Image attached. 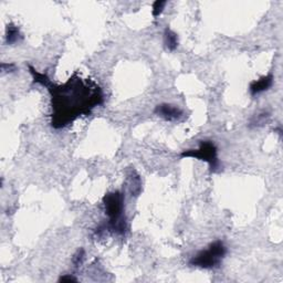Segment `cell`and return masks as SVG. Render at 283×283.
<instances>
[{"mask_svg":"<svg viewBox=\"0 0 283 283\" xmlns=\"http://www.w3.org/2000/svg\"><path fill=\"white\" fill-rule=\"evenodd\" d=\"M154 112H155L156 115L166 121H175L181 119L182 116V111L180 107L167 103L158 104Z\"/></svg>","mask_w":283,"mask_h":283,"instance_id":"5","label":"cell"},{"mask_svg":"<svg viewBox=\"0 0 283 283\" xmlns=\"http://www.w3.org/2000/svg\"><path fill=\"white\" fill-rule=\"evenodd\" d=\"M182 157H193L203 161L209 165L211 172H217L219 168L218 149L211 141H201L197 149H187L182 152Z\"/></svg>","mask_w":283,"mask_h":283,"instance_id":"4","label":"cell"},{"mask_svg":"<svg viewBox=\"0 0 283 283\" xmlns=\"http://www.w3.org/2000/svg\"><path fill=\"white\" fill-rule=\"evenodd\" d=\"M104 209L109 217L105 226L109 230L119 235H124L127 230V222L124 217V194L121 191H111L103 197Z\"/></svg>","mask_w":283,"mask_h":283,"instance_id":"2","label":"cell"},{"mask_svg":"<svg viewBox=\"0 0 283 283\" xmlns=\"http://www.w3.org/2000/svg\"><path fill=\"white\" fill-rule=\"evenodd\" d=\"M227 253V248L222 241L216 240L205 250L199 251L189 260V265L202 269L218 268Z\"/></svg>","mask_w":283,"mask_h":283,"instance_id":"3","label":"cell"},{"mask_svg":"<svg viewBox=\"0 0 283 283\" xmlns=\"http://www.w3.org/2000/svg\"><path fill=\"white\" fill-rule=\"evenodd\" d=\"M273 84V76L271 73L268 74V76H264L260 78L259 80H257L255 82H252L249 87V91L252 97H255L257 94H260L264 91H268L270 87Z\"/></svg>","mask_w":283,"mask_h":283,"instance_id":"6","label":"cell"},{"mask_svg":"<svg viewBox=\"0 0 283 283\" xmlns=\"http://www.w3.org/2000/svg\"><path fill=\"white\" fill-rule=\"evenodd\" d=\"M269 118V114L268 113H261V114H258L257 116H255L251 120L250 122V125L251 126H259V125H263L265 123V121Z\"/></svg>","mask_w":283,"mask_h":283,"instance_id":"9","label":"cell"},{"mask_svg":"<svg viewBox=\"0 0 283 283\" xmlns=\"http://www.w3.org/2000/svg\"><path fill=\"white\" fill-rule=\"evenodd\" d=\"M44 87L51 95V125L55 128L65 127L80 116L90 115L104 100L97 83L77 74L59 85L49 80Z\"/></svg>","mask_w":283,"mask_h":283,"instance_id":"1","label":"cell"},{"mask_svg":"<svg viewBox=\"0 0 283 283\" xmlns=\"http://www.w3.org/2000/svg\"><path fill=\"white\" fill-rule=\"evenodd\" d=\"M83 259H84V251H83V249H80L77 253L76 256L73 257V263L76 267H79V265L82 264Z\"/></svg>","mask_w":283,"mask_h":283,"instance_id":"11","label":"cell"},{"mask_svg":"<svg viewBox=\"0 0 283 283\" xmlns=\"http://www.w3.org/2000/svg\"><path fill=\"white\" fill-rule=\"evenodd\" d=\"M167 5V2L166 1H160V0H158V1H155L154 2V5H153V16L155 17H158L160 16L162 12H163V10H164V8H165V6Z\"/></svg>","mask_w":283,"mask_h":283,"instance_id":"10","label":"cell"},{"mask_svg":"<svg viewBox=\"0 0 283 283\" xmlns=\"http://www.w3.org/2000/svg\"><path fill=\"white\" fill-rule=\"evenodd\" d=\"M164 44L169 51H175L178 47V37L172 29L166 28L164 31Z\"/></svg>","mask_w":283,"mask_h":283,"instance_id":"8","label":"cell"},{"mask_svg":"<svg viewBox=\"0 0 283 283\" xmlns=\"http://www.w3.org/2000/svg\"><path fill=\"white\" fill-rule=\"evenodd\" d=\"M22 40V35L20 32L19 28L14 26V24H8L6 30V42L8 44L19 43Z\"/></svg>","mask_w":283,"mask_h":283,"instance_id":"7","label":"cell"},{"mask_svg":"<svg viewBox=\"0 0 283 283\" xmlns=\"http://www.w3.org/2000/svg\"><path fill=\"white\" fill-rule=\"evenodd\" d=\"M78 280L72 276H63L59 279V282H77Z\"/></svg>","mask_w":283,"mask_h":283,"instance_id":"12","label":"cell"}]
</instances>
